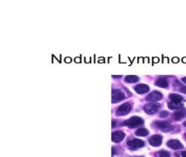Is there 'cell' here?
I'll return each instance as SVG.
<instances>
[{"label":"cell","mask_w":186,"mask_h":157,"mask_svg":"<svg viewBox=\"0 0 186 157\" xmlns=\"http://www.w3.org/2000/svg\"><path fill=\"white\" fill-rule=\"evenodd\" d=\"M183 125H184V126L186 127V121H185V122L183 123Z\"/></svg>","instance_id":"484cf974"},{"label":"cell","mask_w":186,"mask_h":157,"mask_svg":"<svg viewBox=\"0 0 186 157\" xmlns=\"http://www.w3.org/2000/svg\"><path fill=\"white\" fill-rule=\"evenodd\" d=\"M149 134V132L148 130L145 129V128H140L138 130H137L135 132V134L137 136L139 137H146Z\"/></svg>","instance_id":"e0dca14e"},{"label":"cell","mask_w":186,"mask_h":157,"mask_svg":"<svg viewBox=\"0 0 186 157\" xmlns=\"http://www.w3.org/2000/svg\"><path fill=\"white\" fill-rule=\"evenodd\" d=\"M135 91L139 94H144L147 92L150 89L149 86L145 84H139L134 88Z\"/></svg>","instance_id":"7c38bea8"},{"label":"cell","mask_w":186,"mask_h":157,"mask_svg":"<svg viewBox=\"0 0 186 157\" xmlns=\"http://www.w3.org/2000/svg\"><path fill=\"white\" fill-rule=\"evenodd\" d=\"M182 81L183 82H185V83L186 84V77H184V78H182Z\"/></svg>","instance_id":"603a6c76"},{"label":"cell","mask_w":186,"mask_h":157,"mask_svg":"<svg viewBox=\"0 0 186 157\" xmlns=\"http://www.w3.org/2000/svg\"><path fill=\"white\" fill-rule=\"evenodd\" d=\"M125 98V95L120 89H114L112 92V102L116 103Z\"/></svg>","instance_id":"3957f363"},{"label":"cell","mask_w":186,"mask_h":157,"mask_svg":"<svg viewBox=\"0 0 186 157\" xmlns=\"http://www.w3.org/2000/svg\"><path fill=\"white\" fill-rule=\"evenodd\" d=\"M181 155H182V157H186V151L182 152V153H181Z\"/></svg>","instance_id":"44dd1931"},{"label":"cell","mask_w":186,"mask_h":157,"mask_svg":"<svg viewBox=\"0 0 186 157\" xmlns=\"http://www.w3.org/2000/svg\"><path fill=\"white\" fill-rule=\"evenodd\" d=\"M127 145L132 148H139L144 146V142L142 140L138 139L130 140L127 142Z\"/></svg>","instance_id":"ba28073f"},{"label":"cell","mask_w":186,"mask_h":157,"mask_svg":"<svg viewBox=\"0 0 186 157\" xmlns=\"http://www.w3.org/2000/svg\"><path fill=\"white\" fill-rule=\"evenodd\" d=\"M155 84L156 85L162 88H166L169 85L168 80L164 78H159L157 79L155 82Z\"/></svg>","instance_id":"4fadbf2b"},{"label":"cell","mask_w":186,"mask_h":157,"mask_svg":"<svg viewBox=\"0 0 186 157\" xmlns=\"http://www.w3.org/2000/svg\"><path fill=\"white\" fill-rule=\"evenodd\" d=\"M131 110V105L128 102L122 104L118 108L116 111V114L118 116H123L127 115Z\"/></svg>","instance_id":"277c9868"},{"label":"cell","mask_w":186,"mask_h":157,"mask_svg":"<svg viewBox=\"0 0 186 157\" xmlns=\"http://www.w3.org/2000/svg\"><path fill=\"white\" fill-rule=\"evenodd\" d=\"M160 106L161 105L159 103H149L144 106V109L147 114L152 115L157 113L160 108Z\"/></svg>","instance_id":"7a4b0ae2"},{"label":"cell","mask_w":186,"mask_h":157,"mask_svg":"<svg viewBox=\"0 0 186 157\" xmlns=\"http://www.w3.org/2000/svg\"><path fill=\"white\" fill-rule=\"evenodd\" d=\"M144 120L138 116H133L131 117L128 120L124 122V125L131 128H135L136 127L141 126L144 124Z\"/></svg>","instance_id":"6da1fadb"},{"label":"cell","mask_w":186,"mask_h":157,"mask_svg":"<svg viewBox=\"0 0 186 157\" xmlns=\"http://www.w3.org/2000/svg\"><path fill=\"white\" fill-rule=\"evenodd\" d=\"M156 157H170L168 152L165 150H160L156 154Z\"/></svg>","instance_id":"d6986e66"},{"label":"cell","mask_w":186,"mask_h":157,"mask_svg":"<svg viewBox=\"0 0 186 157\" xmlns=\"http://www.w3.org/2000/svg\"><path fill=\"white\" fill-rule=\"evenodd\" d=\"M167 146L170 148L175 150L182 149L183 147L182 143L177 140H170L167 143Z\"/></svg>","instance_id":"9c48e42d"},{"label":"cell","mask_w":186,"mask_h":157,"mask_svg":"<svg viewBox=\"0 0 186 157\" xmlns=\"http://www.w3.org/2000/svg\"><path fill=\"white\" fill-rule=\"evenodd\" d=\"M156 125L158 129L166 133L172 130L174 128L171 124L165 121H157L156 122Z\"/></svg>","instance_id":"5b68a950"},{"label":"cell","mask_w":186,"mask_h":157,"mask_svg":"<svg viewBox=\"0 0 186 157\" xmlns=\"http://www.w3.org/2000/svg\"><path fill=\"white\" fill-rule=\"evenodd\" d=\"M183 106L182 102H171L168 104V108L171 110H178L181 109Z\"/></svg>","instance_id":"2e32d148"},{"label":"cell","mask_w":186,"mask_h":157,"mask_svg":"<svg viewBox=\"0 0 186 157\" xmlns=\"http://www.w3.org/2000/svg\"><path fill=\"white\" fill-rule=\"evenodd\" d=\"M115 148H114V147H112V155L113 156V155L115 154Z\"/></svg>","instance_id":"7402d4cb"},{"label":"cell","mask_w":186,"mask_h":157,"mask_svg":"<svg viewBox=\"0 0 186 157\" xmlns=\"http://www.w3.org/2000/svg\"><path fill=\"white\" fill-rule=\"evenodd\" d=\"M186 116V109L184 108H181L177 110L173 114V118L176 121H179L183 118Z\"/></svg>","instance_id":"8fae6325"},{"label":"cell","mask_w":186,"mask_h":157,"mask_svg":"<svg viewBox=\"0 0 186 157\" xmlns=\"http://www.w3.org/2000/svg\"><path fill=\"white\" fill-rule=\"evenodd\" d=\"M163 98V94L157 91H154L150 93L148 96L146 97V100L148 102H154L160 100Z\"/></svg>","instance_id":"8992f818"},{"label":"cell","mask_w":186,"mask_h":157,"mask_svg":"<svg viewBox=\"0 0 186 157\" xmlns=\"http://www.w3.org/2000/svg\"><path fill=\"white\" fill-rule=\"evenodd\" d=\"M169 98L171 100V102H182L184 100L182 96L175 93L170 94L169 95Z\"/></svg>","instance_id":"5bb4252c"},{"label":"cell","mask_w":186,"mask_h":157,"mask_svg":"<svg viewBox=\"0 0 186 157\" xmlns=\"http://www.w3.org/2000/svg\"><path fill=\"white\" fill-rule=\"evenodd\" d=\"M139 80V78L136 75H127L125 78V82L134 83Z\"/></svg>","instance_id":"ac0fdd59"},{"label":"cell","mask_w":186,"mask_h":157,"mask_svg":"<svg viewBox=\"0 0 186 157\" xmlns=\"http://www.w3.org/2000/svg\"><path fill=\"white\" fill-rule=\"evenodd\" d=\"M122 76L121 75H116V76H112V77L114 78H121Z\"/></svg>","instance_id":"d4e9b609"},{"label":"cell","mask_w":186,"mask_h":157,"mask_svg":"<svg viewBox=\"0 0 186 157\" xmlns=\"http://www.w3.org/2000/svg\"><path fill=\"white\" fill-rule=\"evenodd\" d=\"M185 138H186V133L185 134Z\"/></svg>","instance_id":"4316f807"},{"label":"cell","mask_w":186,"mask_h":157,"mask_svg":"<svg viewBox=\"0 0 186 157\" xmlns=\"http://www.w3.org/2000/svg\"><path fill=\"white\" fill-rule=\"evenodd\" d=\"M169 113L167 111H162L159 113V116L161 117H166L168 116Z\"/></svg>","instance_id":"ffe728a7"},{"label":"cell","mask_w":186,"mask_h":157,"mask_svg":"<svg viewBox=\"0 0 186 157\" xmlns=\"http://www.w3.org/2000/svg\"><path fill=\"white\" fill-rule=\"evenodd\" d=\"M112 128H114V127H115V121H112Z\"/></svg>","instance_id":"cb8c5ba5"},{"label":"cell","mask_w":186,"mask_h":157,"mask_svg":"<svg viewBox=\"0 0 186 157\" xmlns=\"http://www.w3.org/2000/svg\"><path fill=\"white\" fill-rule=\"evenodd\" d=\"M162 137L160 135H155L149 138V143L153 147H158L162 143Z\"/></svg>","instance_id":"52a82bcc"},{"label":"cell","mask_w":186,"mask_h":157,"mask_svg":"<svg viewBox=\"0 0 186 157\" xmlns=\"http://www.w3.org/2000/svg\"><path fill=\"white\" fill-rule=\"evenodd\" d=\"M125 137V134L122 131H117L112 134V141L115 142H120Z\"/></svg>","instance_id":"30bf717a"},{"label":"cell","mask_w":186,"mask_h":157,"mask_svg":"<svg viewBox=\"0 0 186 157\" xmlns=\"http://www.w3.org/2000/svg\"><path fill=\"white\" fill-rule=\"evenodd\" d=\"M174 87L177 88L180 92L186 94V86L181 84L178 80H175L174 84Z\"/></svg>","instance_id":"9a60e30c"}]
</instances>
